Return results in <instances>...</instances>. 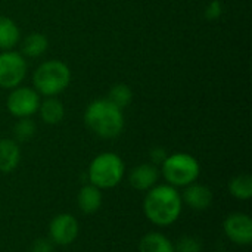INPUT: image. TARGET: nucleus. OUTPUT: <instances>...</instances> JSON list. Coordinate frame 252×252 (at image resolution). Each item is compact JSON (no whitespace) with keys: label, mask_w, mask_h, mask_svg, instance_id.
Returning a JSON list of instances; mask_svg holds the SVG:
<instances>
[{"label":"nucleus","mask_w":252,"mask_h":252,"mask_svg":"<svg viewBox=\"0 0 252 252\" xmlns=\"http://www.w3.org/2000/svg\"><path fill=\"white\" fill-rule=\"evenodd\" d=\"M183 201L179 190L170 185H157L148 190L143 201L146 219L159 227H167L176 223L182 214Z\"/></svg>","instance_id":"obj_1"},{"label":"nucleus","mask_w":252,"mask_h":252,"mask_svg":"<svg viewBox=\"0 0 252 252\" xmlns=\"http://www.w3.org/2000/svg\"><path fill=\"white\" fill-rule=\"evenodd\" d=\"M84 123L96 136L102 139H115L124 130L123 109L108 99L93 100L84 111Z\"/></svg>","instance_id":"obj_2"},{"label":"nucleus","mask_w":252,"mask_h":252,"mask_svg":"<svg viewBox=\"0 0 252 252\" xmlns=\"http://www.w3.org/2000/svg\"><path fill=\"white\" fill-rule=\"evenodd\" d=\"M34 90L46 97H55L71 83V71L66 63L58 59L43 62L32 75Z\"/></svg>","instance_id":"obj_3"},{"label":"nucleus","mask_w":252,"mask_h":252,"mask_svg":"<svg viewBox=\"0 0 252 252\" xmlns=\"http://www.w3.org/2000/svg\"><path fill=\"white\" fill-rule=\"evenodd\" d=\"M126 165L120 155L114 152H103L94 157L89 167L90 185L102 189H112L118 186L124 177Z\"/></svg>","instance_id":"obj_4"},{"label":"nucleus","mask_w":252,"mask_h":252,"mask_svg":"<svg viewBox=\"0 0 252 252\" xmlns=\"http://www.w3.org/2000/svg\"><path fill=\"white\" fill-rule=\"evenodd\" d=\"M161 171L170 186L186 188L196 182L201 167L195 157L185 152H177L165 158L161 164Z\"/></svg>","instance_id":"obj_5"},{"label":"nucleus","mask_w":252,"mask_h":252,"mask_svg":"<svg viewBox=\"0 0 252 252\" xmlns=\"http://www.w3.org/2000/svg\"><path fill=\"white\" fill-rule=\"evenodd\" d=\"M27 75L25 58L13 50H4L0 53V87L15 89Z\"/></svg>","instance_id":"obj_6"},{"label":"nucleus","mask_w":252,"mask_h":252,"mask_svg":"<svg viewBox=\"0 0 252 252\" xmlns=\"http://www.w3.org/2000/svg\"><path fill=\"white\" fill-rule=\"evenodd\" d=\"M7 111L16 118H30L38 111L40 94L30 87H15L6 100Z\"/></svg>","instance_id":"obj_7"},{"label":"nucleus","mask_w":252,"mask_h":252,"mask_svg":"<svg viewBox=\"0 0 252 252\" xmlns=\"http://www.w3.org/2000/svg\"><path fill=\"white\" fill-rule=\"evenodd\" d=\"M80 232V226L77 219L72 214L68 213H62L58 214L55 219H52L50 224H49V239L55 244V245H71Z\"/></svg>","instance_id":"obj_8"},{"label":"nucleus","mask_w":252,"mask_h":252,"mask_svg":"<svg viewBox=\"0 0 252 252\" xmlns=\"http://www.w3.org/2000/svg\"><path fill=\"white\" fill-rule=\"evenodd\" d=\"M226 236L236 245L247 247L252 242V220L248 214L233 213L223 223Z\"/></svg>","instance_id":"obj_9"},{"label":"nucleus","mask_w":252,"mask_h":252,"mask_svg":"<svg viewBox=\"0 0 252 252\" xmlns=\"http://www.w3.org/2000/svg\"><path fill=\"white\" fill-rule=\"evenodd\" d=\"M158 179H159V170L154 164H140L134 167L128 176L130 186L142 192H146L154 186H157Z\"/></svg>","instance_id":"obj_10"},{"label":"nucleus","mask_w":252,"mask_h":252,"mask_svg":"<svg viewBox=\"0 0 252 252\" xmlns=\"http://www.w3.org/2000/svg\"><path fill=\"white\" fill-rule=\"evenodd\" d=\"M182 201L188 207H190L192 210L204 211V210L210 208L213 204V192L207 186L195 182V183L185 188V192L182 195Z\"/></svg>","instance_id":"obj_11"},{"label":"nucleus","mask_w":252,"mask_h":252,"mask_svg":"<svg viewBox=\"0 0 252 252\" xmlns=\"http://www.w3.org/2000/svg\"><path fill=\"white\" fill-rule=\"evenodd\" d=\"M21 161V149L13 139L0 140V171L10 173L13 171Z\"/></svg>","instance_id":"obj_12"},{"label":"nucleus","mask_w":252,"mask_h":252,"mask_svg":"<svg viewBox=\"0 0 252 252\" xmlns=\"http://www.w3.org/2000/svg\"><path fill=\"white\" fill-rule=\"evenodd\" d=\"M78 207L84 214H93L102 207V192L93 185H86L78 192Z\"/></svg>","instance_id":"obj_13"},{"label":"nucleus","mask_w":252,"mask_h":252,"mask_svg":"<svg viewBox=\"0 0 252 252\" xmlns=\"http://www.w3.org/2000/svg\"><path fill=\"white\" fill-rule=\"evenodd\" d=\"M139 252H176L174 244L162 233L152 232L140 239Z\"/></svg>","instance_id":"obj_14"},{"label":"nucleus","mask_w":252,"mask_h":252,"mask_svg":"<svg viewBox=\"0 0 252 252\" xmlns=\"http://www.w3.org/2000/svg\"><path fill=\"white\" fill-rule=\"evenodd\" d=\"M21 38V31L13 19L0 16V50H12Z\"/></svg>","instance_id":"obj_15"},{"label":"nucleus","mask_w":252,"mask_h":252,"mask_svg":"<svg viewBox=\"0 0 252 252\" xmlns=\"http://www.w3.org/2000/svg\"><path fill=\"white\" fill-rule=\"evenodd\" d=\"M38 111H40L41 120L46 124H50V126L59 124L63 120V115H65L63 103L56 97H46V100H43L40 103Z\"/></svg>","instance_id":"obj_16"},{"label":"nucleus","mask_w":252,"mask_h":252,"mask_svg":"<svg viewBox=\"0 0 252 252\" xmlns=\"http://www.w3.org/2000/svg\"><path fill=\"white\" fill-rule=\"evenodd\" d=\"M49 47V40L41 32H31L22 41V55L27 58H38Z\"/></svg>","instance_id":"obj_17"},{"label":"nucleus","mask_w":252,"mask_h":252,"mask_svg":"<svg viewBox=\"0 0 252 252\" xmlns=\"http://www.w3.org/2000/svg\"><path fill=\"white\" fill-rule=\"evenodd\" d=\"M230 193L241 201L251 199L252 196V177L250 174H239L233 177L229 183Z\"/></svg>","instance_id":"obj_18"},{"label":"nucleus","mask_w":252,"mask_h":252,"mask_svg":"<svg viewBox=\"0 0 252 252\" xmlns=\"http://www.w3.org/2000/svg\"><path fill=\"white\" fill-rule=\"evenodd\" d=\"M108 100L112 102L115 106H118L120 109H124L127 108L131 100H133V90L124 84V83H120V84H115L111 90H109V94H108Z\"/></svg>","instance_id":"obj_19"},{"label":"nucleus","mask_w":252,"mask_h":252,"mask_svg":"<svg viewBox=\"0 0 252 252\" xmlns=\"http://www.w3.org/2000/svg\"><path fill=\"white\" fill-rule=\"evenodd\" d=\"M35 123L31 118H19V121L13 126V140L27 142L35 134Z\"/></svg>","instance_id":"obj_20"},{"label":"nucleus","mask_w":252,"mask_h":252,"mask_svg":"<svg viewBox=\"0 0 252 252\" xmlns=\"http://www.w3.org/2000/svg\"><path fill=\"white\" fill-rule=\"evenodd\" d=\"M174 250L176 252H201L202 244L195 236H183L177 241V244L174 245Z\"/></svg>","instance_id":"obj_21"},{"label":"nucleus","mask_w":252,"mask_h":252,"mask_svg":"<svg viewBox=\"0 0 252 252\" xmlns=\"http://www.w3.org/2000/svg\"><path fill=\"white\" fill-rule=\"evenodd\" d=\"M223 12H224L223 3L220 0H213L205 9V16H207V19L214 21V19H219L223 15Z\"/></svg>","instance_id":"obj_22"},{"label":"nucleus","mask_w":252,"mask_h":252,"mask_svg":"<svg viewBox=\"0 0 252 252\" xmlns=\"http://www.w3.org/2000/svg\"><path fill=\"white\" fill-rule=\"evenodd\" d=\"M167 157H168L167 151L164 148H161V146H157V148H154L149 152V158H151V161H152L154 165H161L165 161Z\"/></svg>","instance_id":"obj_23"},{"label":"nucleus","mask_w":252,"mask_h":252,"mask_svg":"<svg viewBox=\"0 0 252 252\" xmlns=\"http://www.w3.org/2000/svg\"><path fill=\"white\" fill-rule=\"evenodd\" d=\"M53 245L50 239H37L31 247V252H53Z\"/></svg>","instance_id":"obj_24"}]
</instances>
